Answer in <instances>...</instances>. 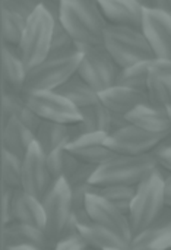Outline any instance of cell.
<instances>
[{"mask_svg":"<svg viewBox=\"0 0 171 250\" xmlns=\"http://www.w3.org/2000/svg\"><path fill=\"white\" fill-rule=\"evenodd\" d=\"M60 23L78 44L103 45L108 25L97 6V0H62Z\"/></svg>","mask_w":171,"mask_h":250,"instance_id":"cell-1","label":"cell"},{"mask_svg":"<svg viewBox=\"0 0 171 250\" xmlns=\"http://www.w3.org/2000/svg\"><path fill=\"white\" fill-rule=\"evenodd\" d=\"M161 170L155 154L145 155H114L92 174L91 183L103 186H138L152 173Z\"/></svg>","mask_w":171,"mask_h":250,"instance_id":"cell-2","label":"cell"},{"mask_svg":"<svg viewBox=\"0 0 171 250\" xmlns=\"http://www.w3.org/2000/svg\"><path fill=\"white\" fill-rule=\"evenodd\" d=\"M103 45L120 69L155 59V53L142 29L108 23Z\"/></svg>","mask_w":171,"mask_h":250,"instance_id":"cell-3","label":"cell"},{"mask_svg":"<svg viewBox=\"0 0 171 250\" xmlns=\"http://www.w3.org/2000/svg\"><path fill=\"white\" fill-rule=\"evenodd\" d=\"M163 171L164 170L161 168L152 173L148 179L136 186V193L128 215L133 236L150 227H154L166 211Z\"/></svg>","mask_w":171,"mask_h":250,"instance_id":"cell-4","label":"cell"},{"mask_svg":"<svg viewBox=\"0 0 171 250\" xmlns=\"http://www.w3.org/2000/svg\"><path fill=\"white\" fill-rule=\"evenodd\" d=\"M54 23V18L43 4L28 18L21 42L16 47L28 70L48 57Z\"/></svg>","mask_w":171,"mask_h":250,"instance_id":"cell-5","label":"cell"},{"mask_svg":"<svg viewBox=\"0 0 171 250\" xmlns=\"http://www.w3.org/2000/svg\"><path fill=\"white\" fill-rule=\"evenodd\" d=\"M82 53L78 50L64 56H48L28 70L23 91H56L78 73Z\"/></svg>","mask_w":171,"mask_h":250,"instance_id":"cell-6","label":"cell"},{"mask_svg":"<svg viewBox=\"0 0 171 250\" xmlns=\"http://www.w3.org/2000/svg\"><path fill=\"white\" fill-rule=\"evenodd\" d=\"M76 47L82 53L78 75L89 86L100 94L117 85L120 67L104 45H85L76 42Z\"/></svg>","mask_w":171,"mask_h":250,"instance_id":"cell-7","label":"cell"},{"mask_svg":"<svg viewBox=\"0 0 171 250\" xmlns=\"http://www.w3.org/2000/svg\"><path fill=\"white\" fill-rule=\"evenodd\" d=\"M45 214V233L56 243L66 231L73 217V196L64 179L54 180L48 192L41 199Z\"/></svg>","mask_w":171,"mask_h":250,"instance_id":"cell-8","label":"cell"},{"mask_svg":"<svg viewBox=\"0 0 171 250\" xmlns=\"http://www.w3.org/2000/svg\"><path fill=\"white\" fill-rule=\"evenodd\" d=\"M21 94L41 120L69 126L81 120L79 108L56 91H22Z\"/></svg>","mask_w":171,"mask_h":250,"instance_id":"cell-9","label":"cell"},{"mask_svg":"<svg viewBox=\"0 0 171 250\" xmlns=\"http://www.w3.org/2000/svg\"><path fill=\"white\" fill-rule=\"evenodd\" d=\"M171 135H158L147 132L138 126L128 125L108 133L107 146L117 155H145L154 154L160 145Z\"/></svg>","mask_w":171,"mask_h":250,"instance_id":"cell-10","label":"cell"},{"mask_svg":"<svg viewBox=\"0 0 171 250\" xmlns=\"http://www.w3.org/2000/svg\"><path fill=\"white\" fill-rule=\"evenodd\" d=\"M85 209L92 223L108 229L130 245L133 239V231L129 223V217L123 214L117 207H114L98 193H89L85 199Z\"/></svg>","mask_w":171,"mask_h":250,"instance_id":"cell-11","label":"cell"},{"mask_svg":"<svg viewBox=\"0 0 171 250\" xmlns=\"http://www.w3.org/2000/svg\"><path fill=\"white\" fill-rule=\"evenodd\" d=\"M54 179L50 173L47 155L35 142L22 160V190L43 199Z\"/></svg>","mask_w":171,"mask_h":250,"instance_id":"cell-12","label":"cell"},{"mask_svg":"<svg viewBox=\"0 0 171 250\" xmlns=\"http://www.w3.org/2000/svg\"><path fill=\"white\" fill-rule=\"evenodd\" d=\"M142 31L152 47L155 57L171 59V13L145 7Z\"/></svg>","mask_w":171,"mask_h":250,"instance_id":"cell-13","label":"cell"},{"mask_svg":"<svg viewBox=\"0 0 171 250\" xmlns=\"http://www.w3.org/2000/svg\"><path fill=\"white\" fill-rule=\"evenodd\" d=\"M107 136L108 133L104 132L79 135L73 138L66 148L82 163L100 167L116 155L107 146Z\"/></svg>","mask_w":171,"mask_h":250,"instance_id":"cell-14","label":"cell"},{"mask_svg":"<svg viewBox=\"0 0 171 250\" xmlns=\"http://www.w3.org/2000/svg\"><path fill=\"white\" fill-rule=\"evenodd\" d=\"M107 23L142 29L145 7L136 0H97Z\"/></svg>","mask_w":171,"mask_h":250,"instance_id":"cell-15","label":"cell"},{"mask_svg":"<svg viewBox=\"0 0 171 250\" xmlns=\"http://www.w3.org/2000/svg\"><path fill=\"white\" fill-rule=\"evenodd\" d=\"M100 103L108 108L113 114L126 116L136 107L148 104L147 92L126 88L122 85H114L103 92H100Z\"/></svg>","mask_w":171,"mask_h":250,"instance_id":"cell-16","label":"cell"},{"mask_svg":"<svg viewBox=\"0 0 171 250\" xmlns=\"http://www.w3.org/2000/svg\"><path fill=\"white\" fill-rule=\"evenodd\" d=\"M129 125L138 126L147 132L158 135H171V122L167 110L142 104L125 116Z\"/></svg>","mask_w":171,"mask_h":250,"instance_id":"cell-17","label":"cell"},{"mask_svg":"<svg viewBox=\"0 0 171 250\" xmlns=\"http://www.w3.org/2000/svg\"><path fill=\"white\" fill-rule=\"evenodd\" d=\"M13 221L45 231V214L41 199L22 189L16 190L13 196Z\"/></svg>","mask_w":171,"mask_h":250,"instance_id":"cell-18","label":"cell"},{"mask_svg":"<svg viewBox=\"0 0 171 250\" xmlns=\"http://www.w3.org/2000/svg\"><path fill=\"white\" fill-rule=\"evenodd\" d=\"M21 245H32L50 250H53L54 246V243L48 239L47 233L41 229L19 224L15 221L7 226H3V249Z\"/></svg>","mask_w":171,"mask_h":250,"instance_id":"cell-19","label":"cell"},{"mask_svg":"<svg viewBox=\"0 0 171 250\" xmlns=\"http://www.w3.org/2000/svg\"><path fill=\"white\" fill-rule=\"evenodd\" d=\"M35 144V132L16 119H9L3 125L1 145L4 151L23 160L29 148Z\"/></svg>","mask_w":171,"mask_h":250,"instance_id":"cell-20","label":"cell"},{"mask_svg":"<svg viewBox=\"0 0 171 250\" xmlns=\"http://www.w3.org/2000/svg\"><path fill=\"white\" fill-rule=\"evenodd\" d=\"M79 111H81V120L76 125L70 126L73 138L79 135H85V133H97V132L110 133L111 132L113 114L101 103L79 108Z\"/></svg>","mask_w":171,"mask_h":250,"instance_id":"cell-21","label":"cell"},{"mask_svg":"<svg viewBox=\"0 0 171 250\" xmlns=\"http://www.w3.org/2000/svg\"><path fill=\"white\" fill-rule=\"evenodd\" d=\"M1 73L4 81V88L13 92H22L25 88L28 69L18 53L16 47L3 44L1 47Z\"/></svg>","mask_w":171,"mask_h":250,"instance_id":"cell-22","label":"cell"},{"mask_svg":"<svg viewBox=\"0 0 171 250\" xmlns=\"http://www.w3.org/2000/svg\"><path fill=\"white\" fill-rule=\"evenodd\" d=\"M72 139L73 135L69 125L41 120L38 129L35 130V142L38 144V146L43 149L45 155L57 149L66 148Z\"/></svg>","mask_w":171,"mask_h":250,"instance_id":"cell-23","label":"cell"},{"mask_svg":"<svg viewBox=\"0 0 171 250\" xmlns=\"http://www.w3.org/2000/svg\"><path fill=\"white\" fill-rule=\"evenodd\" d=\"M1 111H3V125L9 119H16L35 132L41 123V119L29 108V105L25 103L22 94L13 92V91L6 89V88L3 91Z\"/></svg>","mask_w":171,"mask_h":250,"instance_id":"cell-24","label":"cell"},{"mask_svg":"<svg viewBox=\"0 0 171 250\" xmlns=\"http://www.w3.org/2000/svg\"><path fill=\"white\" fill-rule=\"evenodd\" d=\"M79 234L85 239V242L97 250H108V249H123L129 250V243H126L123 239H120L117 234L110 231L108 229H104L95 223L85 221L78 224Z\"/></svg>","mask_w":171,"mask_h":250,"instance_id":"cell-25","label":"cell"},{"mask_svg":"<svg viewBox=\"0 0 171 250\" xmlns=\"http://www.w3.org/2000/svg\"><path fill=\"white\" fill-rule=\"evenodd\" d=\"M56 92L63 95L78 108L100 103V94L92 86H89L78 73L73 75L67 82H64L59 89H56Z\"/></svg>","mask_w":171,"mask_h":250,"instance_id":"cell-26","label":"cell"},{"mask_svg":"<svg viewBox=\"0 0 171 250\" xmlns=\"http://www.w3.org/2000/svg\"><path fill=\"white\" fill-rule=\"evenodd\" d=\"M47 163L50 173L54 180L64 179L66 182L79 170V167L84 164L79 158H76L67 148L57 149L47 155Z\"/></svg>","mask_w":171,"mask_h":250,"instance_id":"cell-27","label":"cell"},{"mask_svg":"<svg viewBox=\"0 0 171 250\" xmlns=\"http://www.w3.org/2000/svg\"><path fill=\"white\" fill-rule=\"evenodd\" d=\"M26 18L1 6V38L3 44L18 47L26 26Z\"/></svg>","mask_w":171,"mask_h":250,"instance_id":"cell-28","label":"cell"},{"mask_svg":"<svg viewBox=\"0 0 171 250\" xmlns=\"http://www.w3.org/2000/svg\"><path fill=\"white\" fill-rule=\"evenodd\" d=\"M147 97L151 105L167 110L171 107V76L167 75H150Z\"/></svg>","mask_w":171,"mask_h":250,"instance_id":"cell-29","label":"cell"},{"mask_svg":"<svg viewBox=\"0 0 171 250\" xmlns=\"http://www.w3.org/2000/svg\"><path fill=\"white\" fill-rule=\"evenodd\" d=\"M150 62H141V63L132 64L129 67L120 69V73L117 78V85L147 92L150 75H151Z\"/></svg>","mask_w":171,"mask_h":250,"instance_id":"cell-30","label":"cell"},{"mask_svg":"<svg viewBox=\"0 0 171 250\" xmlns=\"http://www.w3.org/2000/svg\"><path fill=\"white\" fill-rule=\"evenodd\" d=\"M100 196L111 202L114 207H117L123 214L129 215L135 193H136V186H103L97 188V192Z\"/></svg>","mask_w":171,"mask_h":250,"instance_id":"cell-31","label":"cell"},{"mask_svg":"<svg viewBox=\"0 0 171 250\" xmlns=\"http://www.w3.org/2000/svg\"><path fill=\"white\" fill-rule=\"evenodd\" d=\"M1 179L3 186L12 190L22 189V158L1 149Z\"/></svg>","mask_w":171,"mask_h":250,"instance_id":"cell-32","label":"cell"},{"mask_svg":"<svg viewBox=\"0 0 171 250\" xmlns=\"http://www.w3.org/2000/svg\"><path fill=\"white\" fill-rule=\"evenodd\" d=\"M75 51H78L75 40L64 29V26L60 23V21H56L53 40H51V50H50L48 56H64V54L75 53Z\"/></svg>","mask_w":171,"mask_h":250,"instance_id":"cell-33","label":"cell"},{"mask_svg":"<svg viewBox=\"0 0 171 250\" xmlns=\"http://www.w3.org/2000/svg\"><path fill=\"white\" fill-rule=\"evenodd\" d=\"M53 250H97L91 248L85 239L79 234V231L76 233H70V234H64L62 236L53 246Z\"/></svg>","mask_w":171,"mask_h":250,"instance_id":"cell-34","label":"cell"},{"mask_svg":"<svg viewBox=\"0 0 171 250\" xmlns=\"http://www.w3.org/2000/svg\"><path fill=\"white\" fill-rule=\"evenodd\" d=\"M1 6H4L28 19L41 6V0H6L1 3Z\"/></svg>","mask_w":171,"mask_h":250,"instance_id":"cell-35","label":"cell"},{"mask_svg":"<svg viewBox=\"0 0 171 250\" xmlns=\"http://www.w3.org/2000/svg\"><path fill=\"white\" fill-rule=\"evenodd\" d=\"M16 190H12L6 186H3V195H1V212H3V226H7L13 223V196Z\"/></svg>","mask_w":171,"mask_h":250,"instance_id":"cell-36","label":"cell"},{"mask_svg":"<svg viewBox=\"0 0 171 250\" xmlns=\"http://www.w3.org/2000/svg\"><path fill=\"white\" fill-rule=\"evenodd\" d=\"M158 163H160V167L167 171V173H171V136L167 138L161 145L160 148L154 152Z\"/></svg>","mask_w":171,"mask_h":250,"instance_id":"cell-37","label":"cell"},{"mask_svg":"<svg viewBox=\"0 0 171 250\" xmlns=\"http://www.w3.org/2000/svg\"><path fill=\"white\" fill-rule=\"evenodd\" d=\"M150 72L155 75H167L171 76V59L155 57L150 62Z\"/></svg>","mask_w":171,"mask_h":250,"instance_id":"cell-38","label":"cell"},{"mask_svg":"<svg viewBox=\"0 0 171 250\" xmlns=\"http://www.w3.org/2000/svg\"><path fill=\"white\" fill-rule=\"evenodd\" d=\"M164 202L166 208H171V173L164 176Z\"/></svg>","mask_w":171,"mask_h":250,"instance_id":"cell-39","label":"cell"},{"mask_svg":"<svg viewBox=\"0 0 171 250\" xmlns=\"http://www.w3.org/2000/svg\"><path fill=\"white\" fill-rule=\"evenodd\" d=\"M151 7L171 13V0H151Z\"/></svg>","mask_w":171,"mask_h":250,"instance_id":"cell-40","label":"cell"},{"mask_svg":"<svg viewBox=\"0 0 171 250\" xmlns=\"http://www.w3.org/2000/svg\"><path fill=\"white\" fill-rule=\"evenodd\" d=\"M3 250H50L44 249V248H40V246H32V245H21V246H12V248H7V249Z\"/></svg>","mask_w":171,"mask_h":250,"instance_id":"cell-41","label":"cell"},{"mask_svg":"<svg viewBox=\"0 0 171 250\" xmlns=\"http://www.w3.org/2000/svg\"><path fill=\"white\" fill-rule=\"evenodd\" d=\"M167 113H169V117H170V122H171V107L167 108Z\"/></svg>","mask_w":171,"mask_h":250,"instance_id":"cell-42","label":"cell"},{"mask_svg":"<svg viewBox=\"0 0 171 250\" xmlns=\"http://www.w3.org/2000/svg\"><path fill=\"white\" fill-rule=\"evenodd\" d=\"M167 211H169V212H170V214H171V208H167Z\"/></svg>","mask_w":171,"mask_h":250,"instance_id":"cell-43","label":"cell"},{"mask_svg":"<svg viewBox=\"0 0 171 250\" xmlns=\"http://www.w3.org/2000/svg\"><path fill=\"white\" fill-rule=\"evenodd\" d=\"M108 250H123V249H108Z\"/></svg>","mask_w":171,"mask_h":250,"instance_id":"cell-44","label":"cell"},{"mask_svg":"<svg viewBox=\"0 0 171 250\" xmlns=\"http://www.w3.org/2000/svg\"><path fill=\"white\" fill-rule=\"evenodd\" d=\"M129 250H136V249H129Z\"/></svg>","mask_w":171,"mask_h":250,"instance_id":"cell-45","label":"cell"},{"mask_svg":"<svg viewBox=\"0 0 171 250\" xmlns=\"http://www.w3.org/2000/svg\"><path fill=\"white\" fill-rule=\"evenodd\" d=\"M3 1H6V0H3Z\"/></svg>","mask_w":171,"mask_h":250,"instance_id":"cell-46","label":"cell"},{"mask_svg":"<svg viewBox=\"0 0 171 250\" xmlns=\"http://www.w3.org/2000/svg\"><path fill=\"white\" fill-rule=\"evenodd\" d=\"M169 250H171V249H169Z\"/></svg>","mask_w":171,"mask_h":250,"instance_id":"cell-47","label":"cell"}]
</instances>
